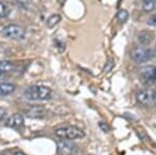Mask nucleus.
<instances>
[{
	"mask_svg": "<svg viewBox=\"0 0 156 155\" xmlns=\"http://www.w3.org/2000/svg\"><path fill=\"white\" fill-rule=\"evenodd\" d=\"M24 97L30 101H45L51 99L52 91L45 86H31L24 91Z\"/></svg>",
	"mask_w": 156,
	"mask_h": 155,
	"instance_id": "f257e3e1",
	"label": "nucleus"
},
{
	"mask_svg": "<svg viewBox=\"0 0 156 155\" xmlns=\"http://www.w3.org/2000/svg\"><path fill=\"white\" fill-rule=\"evenodd\" d=\"M55 134L62 139H69V141H73L76 139H82L85 133L83 130L75 126H66L62 127L55 130Z\"/></svg>",
	"mask_w": 156,
	"mask_h": 155,
	"instance_id": "f03ea898",
	"label": "nucleus"
},
{
	"mask_svg": "<svg viewBox=\"0 0 156 155\" xmlns=\"http://www.w3.org/2000/svg\"><path fill=\"white\" fill-rule=\"evenodd\" d=\"M2 34L11 40H23L25 37V29L20 25L9 24L2 29Z\"/></svg>",
	"mask_w": 156,
	"mask_h": 155,
	"instance_id": "7ed1b4c3",
	"label": "nucleus"
},
{
	"mask_svg": "<svg viewBox=\"0 0 156 155\" xmlns=\"http://www.w3.org/2000/svg\"><path fill=\"white\" fill-rule=\"evenodd\" d=\"M154 56L153 51L149 48H140L136 47L131 51V57L132 59L137 64H143L148 61H150Z\"/></svg>",
	"mask_w": 156,
	"mask_h": 155,
	"instance_id": "20e7f679",
	"label": "nucleus"
},
{
	"mask_svg": "<svg viewBox=\"0 0 156 155\" xmlns=\"http://www.w3.org/2000/svg\"><path fill=\"white\" fill-rule=\"evenodd\" d=\"M78 151L76 144L69 139H62L57 142V152L59 155H74Z\"/></svg>",
	"mask_w": 156,
	"mask_h": 155,
	"instance_id": "39448f33",
	"label": "nucleus"
},
{
	"mask_svg": "<svg viewBox=\"0 0 156 155\" xmlns=\"http://www.w3.org/2000/svg\"><path fill=\"white\" fill-rule=\"evenodd\" d=\"M140 77L145 83H154L156 82V67L148 66L140 70Z\"/></svg>",
	"mask_w": 156,
	"mask_h": 155,
	"instance_id": "423d86ee",
	"label": "nucleus"
},
{
	"mask_svg": "<svg viewBox=\"0 0 156 155\" xmlns=\"http://www.w3.org/2000/svg\"><path fill=\"white\" fill-rule=\"evenodd\" d=\"M23 122H24V120L21 114H15L6 120L5 125L7 127H9V128H18V127L23 125Z\"/></svg>",
	"mask_w": 156,
	"mask_h": 155,
	"instance_id": "0eeeda50",
	"label": "nucleus"
},
{
	"mask_svg": "<svg viewBox=\"0 0 156 155\" xmlns=\"http://www.w3.org/2000/svg\"><path fill=\"white\" fill-rule=\"evenodd\" d=\"M137 39L140 44L147 46V45H150L153 42V40H154V33H153L151 30L144 29V30H142L140 33H138Z\"/></svg>",
	"mask_w": 156,
	"mask_h": 155,
	"instance_id": "6e6552de",
	"label": "nucleus"
},
{
	"mask_svg": "<svg viewBox=\"0 0 156 155\" xmlns=\"http://www.w3.org/2000/svg\"><path fill=\"white\" fill-rule=\"evenodd\" d=\"M137 101L140 102L142 105H149L153 101L152 97V91H142L137 94Z\"/></svg>",
	"mask_w": 156,
	"mask_h": 155,
	"instance_id": "1a4fd4ad",
	"label": "nucleus"
},
{
	"mask_svg": "<svg viewBox=\"0 0 156 155\" xmlns=\"http://www.w3.org/2000/svg\"><path fill=\"white\" fill-rule=\"evenodd\" d=\"M16 86L12 83H0V96H7L15 92Z\"/></svg>",
	"mask_w": 156,
	"mask_h": 155,
	"instance_id": "9d476101",
	"label": "nucleus"
},
{
	"mask_svg": "<svg viewBox=\"0 0 156 155\" xmlns=\"http://www.w3.org/2000/svg\"><path fill=\"white\" fill-rule=\"evenodd\" d=\"M14 69H15V65L12 64V62L9 61L0 62V72H1V73H6V72H9Z\"/></svg>",
	"mask_w": 156,
	"mask_h": 155,
	"instance_id": "9b49d317",
	"label": "nucleus"
},
{
	"mask_svg": "<svg viewBox=\"0 0 156 155\" xmlns=\"http://www.w3.org/2000/svg\"><path fill=\"white\" fill-rule=\"evenodd\" d=\"M60 20H62V18H60L59 15H57V14L52 15V16H50L48 20H47V23H46L47 27H48V28H53L55 25H57L59 23Z\"/></svg>",
	"mask_w": 156,
	"mask_h": 155,
	"instance_id": "f8f14e48",
	"label": "nucleus"
},
{
	"mask_svg": "<svg viewBox=\"0 0 156 155\" xmlns=\"http://www.w3.org/2000/svg\"><path fill=\"white\" fill-rule=\"evenodd\" d=\"M143 9L146 12H152L156 9V0H143Z\"/></svg>",
	"mask_w": 156,
	"mask_h": 155,
	"instance_id": "ddd939ff",
	"label": "nucleus"
},
{
	"mask_svg": "<svg viewBox=\"0 0 156 155\" xmlns=\"http://www.w3.org/2000/svg\"><path fill=\"white\" fill-rule=\"evenodd\" d=\"M128 16H129V15H128V12L125 11V9H121V11L118 12V14H117V18L119 19V21L122 22V23H124V22L127 21Z\"/></svg>",
	"mask_w": 156,
	"mask_h": 155,
	"instance_id": "4468645a",
	"label": "nucleus"
},
{
	"mask_svg": "<svg viewBox=\"0 0 156 155\" xmlns=\"http://www.w3.org/2000/svg\"><path fill=\"white\" fill-rule=\"evenodd\" d=\"M7 7L4 3H2V2H0V18H4V17L7 16Z\"/></svg>",
	"mask_w": 156,
	"mask_h": 155,
	"instance_id": "2eb2a0df",
	"label": "nucleus"
},
{
	"mask_svg": "<svg viewBox=\"0 0 156 155\" xmlns=\"http://www.w3.org/2000/svg\"><path fill=\"white\" fill-rule=\"evenodd\" d=\"M3 155H25L23 152L19 151V150H9V151L4 152Z\"/></svg>",
	"mask_w": 156,
	"mask_h": 155,
	"instance_id": "dca6fc26",
	"label": "nucleus"
},
{
	"mask_svg": "<svg viewBox=\"0 0 156 155\" xmlns=\"http://www.w3.org/2000/svg\"><path fill=\"white\" fill-rule=\"evenodd\" d=\"M147 23L150 25V26H156V14L155 15H152L149 19H148Z\"/></svg>",
	"mask_w": 156,
	"mask_h": 155,
	"instance_id": "f3484780",
	"label": "nucleus"
},
{
	"mask_svg": "<svg viewBox=\"0 0 156 155\" xmlns=\"http://www.w3.org/2000/svg\"><path fill=\"white\" fill-rule=\"evenodd\" d=\"M99 127L101 128V130H103L104 132H108L109 131V126L105 123V122H103V121H101V122H99Z\"/></svg>",
	"mask_w": 156,
	"mask_h": 155,
	"instance_id": "a211bd4d",
	"label": "nucleus"
},
{
	"mask_svg": "<svg viewBox=\"0 0 156 155\" xmlns=\"http://www.w3.org/2000/svg\"><path fill=\"white\" fill-rule=\"evenodd\" d=\"M6 111L3 108V107H0V121H2V120H4L5 119V117H6Z\"/></svg>",
	"mask_w": 156,
	"mask_h": 155,
	"instance_id": "6ab92c4d",
	"label": "nucleus"
},
{
	"mask_svg": "<svg viewBox=\"0 0 156 155\" xmlns=\"http://www.w3.org/2000/svg\"><path fill=\"white\" fill-rule=\"evenodd\" d=\"M152 97H153V101H156V90L155 91H152Z\"/></svg>",
	"mask_w": 156,
	"mask_h": 155,
	"instance_id": "aec40b11",
	"label": "nucleus"
},
{
	"mask_svg": "<svg viewBox=\"0 0 156 155\" xmlns=\"http://www.w3.org/2000/svg\"><path fill=\"white\" fill-rule=\"evenodd\" d=\"M57 1H58L60 4H64V3H65V1H66V0H57Z\"/></svg>",
	"mask_w": 156,
	"mask_h": 155,
	"instance_id": "412c9836",
	"label": "nucleus"
},
{
	"mask_svg": "<svg viewBox=\"0 0 156 155\" xmlns=\"http://www.w3.org/2000/svg\"><path fill=\"white\" fill-rule=\"evenodd\" d=\"M1 75H2V73H1V72H0V78H1Z\"/></svg>",
	"mask_w": 156,
	"mask_h": 155,
	"instance_id": "4be33fe9",
	"label": "nucleus"
},
{
	"mask_svg": "<svg viewBox=\"0 0 156 155\" xmlns=\"http://www.w3.org/2000/svg\"><path fill=\"white\" fill-rule=\"evenodd\" d=\"M155 53H156V48H155Z\"/></svg>",
	"mask_w": 156,
	"mask_h": 155,
	"instance_id": "5701e85b",
	"label": "nucleus"
}]
</instances>
